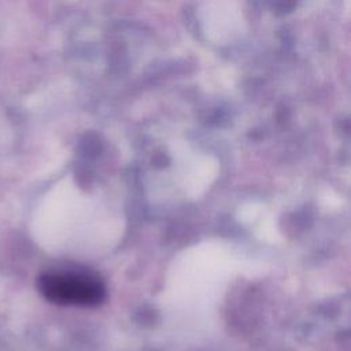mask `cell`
<instances>
[{"label":"cell","instance_id":"obj_1","mask_svg":"<svg viewBox=\"0 0 351 351\" xmlns=\"http://www.w3.org/2000/svg\"><path fill=\"white\" fill-rule=\"evenodd\" d=\"M40 292L58 304L95 307L106 299L103 281L89 271H55L38 278Z\"/></svg>","mask_w":351,"mask_h":351}]
</instances>
